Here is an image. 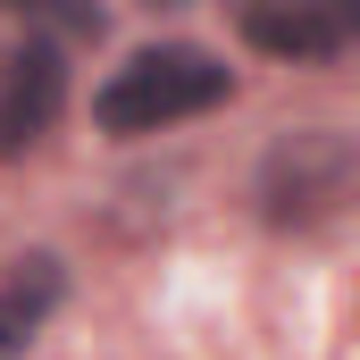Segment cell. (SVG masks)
Returning a JSON list of instances; mask_svg holds the SVG:
<instances>
[{
  "label": "cell",
  "instance_id": "obj_5",
  "mask_svg": "<svg viewBox=\"0 0 360 360\" xmlns=\"http://www.w3.org/2000/svg\"><path fill=\"white\" fill-rule=\"evenodd\" d=\"M59 302V260H17V276L0 285V360H25L34 344V327H42V310Z\"/></svg>",
  "mask_w": 360,
  "mask_h": 360
},
{
  "label": "cell",
  "instance_id": "obj_4",
  "mask_svg": "<svg viewBox=\"0 0 360 360\" xmlns=\"http://www.w3.org/2000/svg\"><path fill=\"white\" fill-rule=\"evenodd\" d=\"M59 101H68V59H59V42H25V51L8 59V76H0V151H25L34 134H51Z\"/></svg>",
  "mask_w": 360,
  "mask_h": 360
},
{
  "label": "cell",
  "instance_id": "obj_6",
  "mask_svg": "<svg viewBox=\"0 0 360 360\" xmlns=\"http://www.w3.org/2000/svg\"><path fill=\"white\" fill-rule=\"evenodd\" d=\"M0 8H17V17H34V25H51V34H68V42L101 34V8H92V0H0Z\"/></svg>",
  "mask_w": 360,
  "mask_h": 360
},
{
  "label": "cell",
  "instance_id": "obj_1",
  "mask_svg": "<svg viewBox=\"0 0 360 360\" xmlns=\"http://www.w3.org/2000/svg\"><path fill=\"white\" fill-rule=\"evenodd\" d=\"M226 92H235V76H226L210 51L160 42V51H134L109 84L92 92V126H101V134H160V126H176V117L218 109Z\"/></svg>",
  "mask_w": 360,
  "mask_h": 360
},
{
  "label": "cell",
  "instance_id": "obj_7",
  "mask_svg": "<svg viewBox=\"0 0 360 360\" xmlns=\"http://www.w3.org/2000/svg\"><path fill=\"white\" fill-rule=\"evenodd\" d=\"M151 8H176V0H151Z\"/></svg>",
  "mask_w": 360,
  "mask_h": 360
},
{
  "label": "cell",
  "instance_id": "obj_3",
  "mask_svg": "<svg viewBox=\"0 0 360 360\" xmlns=\"http://www.w3.org/2000/svg\"><path fill=\"white\" fill-rule=\"evenodd\" d=\"M360 25V0H252L243 34L276 59H335Z\"/></svg>",
  "mask_w": 360,
  "mask_h": 360
},
{
  "label": "cell",
  "instance_id": "obj_2",
  "mask_svg": "<svg viewBox=\"0 0 360 360\" xmlns=\"http://www.w3.org/2000/svg\"><path fill=\"white\" fill-rule=\"evenodd\" d=\"M352 201H360V143L352 134L302 126V134H285L260 160V210L276 226H327Z\"/></svg>",
  "mask_w": 360,
  "mask_h": 360
}]
</instances>
